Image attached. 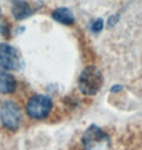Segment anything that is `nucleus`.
<instances>
[{
    "label": "nucleus",
    "instance_id": "obj_9",
    "mask_svg": "<svg viewBox=\"0 0 142 150\" xmlns=\"http://www.w3.org/2000/svg\"><path fill=\"white\" fill-rule=\"evenodd\" d=\"M102 29H103V20L102 19H96L90 25V30L95 33H98Z\"/></svg>",
    "mask_w": 142,
    "mask_h": 150
},
{
    "label": "nucleus",
    "instance_id": "obj_4",
    "mask_svg": "<svg viewBox=\"0 0 142 150\" xmlns=\"http://www.w3.org/2000/svg\"><path fill=\"white\" fill-rule=\"evenodd\" d=\"M0 120L8 130H18L22 121V112L18 104L11 100L3 103L0 107Z\"/></svg>",
    "mask_w": 142,
    "mask_h": 150
},
{
    "label": "nucleus",
    "instance_id": "obj_5",
    "mask_svg": "<svg viewBox=\"0 0 142 150\" xmlns=\"http://www.w3.org/2000/svg\"><path fill=\"white\" fill-rule=\"evenodd\" d=\"M23 62L16 48L6 43H0V67L6 70H20Z\"/></svg>",
    "mask_w": 142,
    "mask_h": 150
},
{
    "label": "nucleus",
    "instance_id": "obj_2",
    "mask_svg": "<svg viewBox=\"0 0 142 150\" xmlns=\"http://www.w3.org/2000/svg\"><path fill=\"white\" fill-rule=\"evenodd\" d=\"M85 150H108L110 147L109 136L96 125H90L83 134Z\"/></svg>",
    "mask_w": 142,
    "mask_h": 150
},
{
    "label": "nucleus",
    "instance_id": "obj_3",
    "mask_svg": "<svg viewBox=\"0 0 142 150\" xmlns=\"http://www.w3.org/2000/svg\"><path fill=\"white\" fill-rule=\"evenodd\" d=\"M52 108V100L44 95L34 96L26 104V112L28 116L36 120H42L48 117Z\"/></svg>",
    "mask_w": 142,
    "mask_h": 150
},
{
    "label": "nucleus",
    "instance_id": "obj_8",
    "mask_svg": "<svg viewBox=\"0 0 142 150\" xmlns=\"http://www.w3.org/2000/svg\"><path fill=\"white\" fill-rule=\"evenodd\" d=\"M17 87L16 79L13 75L5 71H0V93L1 94H12Z\"/></svg>",
    "mask_w": 142,
    "mask_h": 150
},
{
    "label": "nucleus",
    "instance_id": "obj_10",
    "mask_svg": "<svg viewBox=\"0 0 142 150\" xmlns=\"http://www.w3.org/2000/svg\"><path fill=\"white\" fill-rule=\"evenodd\" d=\"M118 22V17L117 16H112L111 18H109V21H108V25H109L110 26L114 25L115 23H117Z\"/></svg>",
    "mask_w": 142,
    "mask_h": 150
},
{
    "label": "nucleus",
    "instance_id": "obj_11",
    "mask_svg": "<svg viewBox=\"0 0 142 150\" xmlns=\"http://www.w3.org/2000/svg\"><path fill=\"white\" fill-rule=\"evenodd\" d=\"M0 15H1V8H0Z\"/></svg>",
    "mask_w": 142,
    "mask_h": 150
},
{
    "label": "nucleus",
    "instance_id": "obj_1",
    "mask_svg": "<svg viewBox=\"0 0 142 150\" xmlns=\"http://www.w3.org/2000/svg\"><path fill=\"white\" fill-rule=\"evenodd\" d=\"M78 86L85 96H95L103 86V76L101 71L95 65H88L81 72Z\"/></svg>",
    "mask_w": 142,
    "mask_h": 150
},
{
    "label": "nucleus",
    "instance_id": "obj_6",
    "mask_svg": "<svg viewBox=\"0 0 142 150\" xmlns=\"http://www.w3.org/2000/svg\"><path fill=\"white\" fill-rule=\"evenodd\" d=\"M31 14L32 10L28 2L23 0H14L12 3V15L17 21L26 19Z\"/></svg>",
    "mask_w": 142,
    "mask_h": 150
},
{
    "label": "nucleus",
    "instance_id": "obj_7",
    "mask_svg": "<svg viewBox=\"0 0 142 150\" xmlns=\"http://www.w3.org/2000/svg\"><path fill=\"white\" fill-rule=\"evenodd\" d=\"M52 18L57 23L64 25H71L75 22V17L70 9L66 7H59L53 11Z\"/></svg>",
    "mask_w": 142,
    "mask_h": 150
}]
</instances>
